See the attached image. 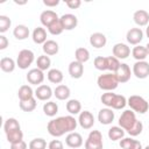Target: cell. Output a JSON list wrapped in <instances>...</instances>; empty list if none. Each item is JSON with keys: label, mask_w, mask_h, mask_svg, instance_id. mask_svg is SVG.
Returning a JSON list of instances; mask_svg holds the SVG:
<instances>
[{"label": "cell", "mask_w": 149, "mask_h": 149, "mask_svg": "<svg viewBox=\"0 0 149 149\" xmlns=\"http://www.w3.org/2000/svg\"><path fill=\"white\" fill-rule=\"evenodd\" d=\"M77 123L78 121L72 115H65L50 120L48 122L47 129L51 136L59 137L65 133H72L77 128Z\"/></svg>", "instance_id": "6da1fadb"}, {"label": "cell", "mask_w": 149, "mask_h": 149, "mask_svg": "<svg viewBox=\"0 0 149 149\" xmlns=\"http://www.w3.org/2000/svg\"><path fill=\"white\" fill-rule=\"evenodd\" d=\"M101 102L108 108L113 109H122L127 105V99L121 94H115L112 92H106L100 98Z\"/></svg>", "instance_id": "7a4b0ae2"}, {"label": "cell", "mask_w": 149, "mask_h": 149, "mask_svg": "<svg viewBox=\"0 0 149 149\" xmlns=\"http://www.w3.org/2000/svg\"><path fill=\"white\" fill-rule=\"evenodd\" d=\"M97 84L100 90H104L106 92H112L113 90H115L118 87L119 80H118L115 73L108 72V73L100 74L97 79Z\"/></svg>", "instance_id": "3957f363"}, {"label": "cell", "mask_w": 149, "mask_h": 149, "mask_svg": "<svg viewBox=\"0 0 149 149\" xmlns=\"http://www.w3.org/2000/svg\"><path fill=\"white\" fill-rule=\"evenodd\" d=\"M127 105L130 107L132 111L140 113V114H144L146 112H148L149 109V104L148 101L142 98L141 95H130L127 100Z\"/></svg>", "instance_id": "277c9868"}, {"label": "cell", "mask_w": 149, "mask_h": 149, "mask_svg": "<svg viewBox=\"0 0 149 149\" xmlns=\"http://www.w3.org/2000/svg\"><path fill=\"white\" fill-rule=\"evenodd\" d=\"M136 122H137V119H136V116H135V112L132 111V109H126V111H123L122 114H121L120 118H119V126H120L123 130H126V132L130 130V129L134 127V125H135Z\"/></svg>", "instance_id": "5b68a950"}, {"label": "cell", "mask_w": 149, "mask_h": 149, "mask_svg": "<svg viewBox=\"0 0 149 149\" xmlns=\"http://www.w3.org/2000/svg\"><path fill=\"white\" fill-rule=\"evenodd\" d=\"M84 146L85 149H102V134L99 130H91Z\"/></svg>", "instance_id": "8992f818"}, {"label": "cell", "mask_w": 149, "mask_h": 149, "mask_svg": "<svg viewBox=\"0 0 149 149\" xmlns=\"http://www.w3.org/2000/svg\"><path fill=\"white\" fill-rule=\"evenodd\" d=\"M34 58H35V55L31 50L29 49H22L19 55H17V58H16V65L22 69V70H26L28 69L29 65H31V63L34 62Z\"/></svg>", "instance_id": "52a82bcc"}, {"label": "cell", "mask_w": 149, "mask_h": 149, "mask_svg": "<svg viewBox=\"0 0 149 149\" xmlns=\"http://www.w3.org/2000/svg\"><path fill=\"white\" fill-rule=\"evenodd\" d=\"M133 73L139 79H144L149 76V63L146 61H139L133 65Z\"/></svg>", "instance_id": "ba28073f"}, {"label": "cell", "mask_w": 149, "mask_h": 149, "mask_svg": "<svg viewBox=\"0 0 149 149\" xmlns=\"http://www.w3.org/2000/svg\"><path fill=\"white\" fill-rule=\"evenodd\" d=\"M59 22H61V24H62L64 30H72V29H74L77 27L78 19H77L76 15L68 13V14H64V15H62L59 17Z\"/></svg>", "instance_id": "9c48e42d"}, {"label": "cell", "mask_w": 149, "mask_h": 149, "mask_svg": "<svg viewBox=\"0 0 149 149\" xmlns=\"http://www.w3.org/2000/svg\"><path fill=\"white\" fill-rule=\"evenodd\" d=\"M78 123L83 129H90L94 125V116L90 111H83L79 114Z\"/></svg>", "instance_id": "30bf717a"}, {"label": "cell", "mask_w": 149, "mask_h": 149, "mask_svg": "<svg viewBox=\"0 0 149 149\" xmlns=\"http://www.w3.org/2000/svg\"><path fill=\"white\" fill-rule=\"evenodd\" d=\"M126 38L129 44L139 45L141 43V41L143 40V31L141 30V28H130L127 31Z\"/></svg>", "instance_id": "8fae6325"}, {"label": "cell", "mask_w": 149, "mask_h": 149, "mask_svg": "<svg viewBox=\"0 0 149 149\" xmlns=\"http://www.w3.org/2000/svg\"><path fill=\"white\" fill-rule=\"evenodd\" d=\"M26 78H27V80H28L29 84H31V85H38L40 86V84H42L43 80H44V73H43L42 70L35 68V69H31V70L28 71Z\"/></svg>", "instance_id": "7c38bea8"}, {"label": "cell", "mask_w": 149, "mask_h": 149, "mask_svg": "<svg viewBox=\"0 0 149 149\" xmlns=\"http://www.w3.org/2000/svg\"><path fill=\"white\" fill-rule=\"evenodd\" d=\"M40 20H41V23H42L44 27L49 28L54 22L58 21L59 17H58V15H57L56 12H54V10H51V9H47V10H44V12L41 13Z\"/></svg>", "instance_id": "4fadbf2b"}, {"label": "cell", "mask_w": 149, "mask_h": 149, "mask_svg": "<svg viewBox=\"0 0 149 149\" xmlns=\"http://www.w3.org/2000/svg\"><path fill=\"white\" fill-rule=\"evenodd\" d=\"M113 56L118 59H126L130 55V48L125 43H116L112 49Z\"/></svg>", "instance_id": "5bb4252c"}, {"label": "cell", "mask_w": 149, "mask_h": 149, "mask_svg": "<svg viewBox=\"0 0 149 149\" xmlns=\"http://www.w3.org/2000/svg\"><path fill=\"white\" fill-rule=\"evenodd\" d=\"M115 76H116L119 83H127L130 79V76H132V71H130L129 65L126 64V63H121L120 68L115 72Z\"/></svg>", "instance_id": "9a60e30c"}, {"label": "cell", "mask_w": 149, "mask_h": 149, "mask_svg": "<svg viewBox=\"0 0 149 149\" xmlns=\"http://www.w3.org/2000/svg\"><path fill=\"white\" fill-rule=\"evenodd\" d=\"M65 143L70 148H79V147L83 146V137H81V135L79 133L72 132V133H69L66 135Z\"/></svg>", "instance_id": "2e32d148"}, {"label": "cell", "mask_w": 149, "mask_h": 149, "mask_svg": "<svg viewBox=\"0 0 149 149\" xmlns=\"http://www.w3.org/2000/svg\"><path fill=\"white\" fill-rule=\"evenodd\" d=\"M98 120L101 125H111L114 120V112L112 108H101L98 113Z\"/></svg>", "instance_id": "e0dca14e"}, {"label": "cell", "mask_w": 149, "mask_h": 149, "mask_svg": "<svg viewBox=\"0 0 149 149\" xmlns=\"http://www.w3.org/2000/svg\"><path fill=\"white\" fill-rule=\"evenodd\" d=\"M51 95H52V90H51V87L49 85H40L35 90V97L38 100L47 101V100H49L51 98Z\"/></svg>", "instance_id": "ac0fdd59"}, {"label": "cell", "mask_w": 149, "mask_h": 149, "mask_svg": "<svg viewBox=\"0 0 149 149\" xmlns=\"http://www.w3.org/2000/svg\"><path fill=\"white\" fill-rule=\"evenodd\" d=\"M133 19H134V22L139 27H144V26H148L149 24V14L144 9L136 10L134 13V15H133Z\"/></svg>", "instance_id": "d6986e66"}, {"label": "cell", "mask_w": 149, "mask_h": 149, "mask_svg": "<svg viewBox=\"0 0 149 149\" xmlns=\"http://www.w3.org/2000/svg\"><path fill=\"white\" fill-rule=\"evenodd\" d=\"M69 73L72 78L79 79L84 73V65L83 63H79L77 61H72L69 64Z\"/></svg>", "instance_id": "ffe728a7"}, {"label": "cell", "mask_w": 149, "mask_h": 149, "mask_svg": "<svg viewBox=\"0 0 149 149\" xmlns=\"http://www.w3.org/2000/svg\"><path fill=\"white\" fill-rule=\"evenodd\" d=\"M107 43V38L102 33H93L90 36V44L97 49L105 47Z\"/></svg>", "instance_id": "44dd1931"}, {"label": "cell", "mask_w": 149, "mask_h": 149, "mask_svg": "<svg viewBox=\"0 0 149 149\" xmlns=\"http://www.w3.org/2000/svg\"><path fill=\"white\" fill-rule=\"evenodd\" d=\"M33 41L36 43V44H44L48 40H47V31L44 28L42 27H36L34 30H33Z\"/></svg>", "instance_id": "7402d4cb"}, {"label": "cell", "mask_w": 149, "mask_h": 149, "mask_svg": "<svg viewBox=\"0 0 149 149\" xmlns=\"http://www.w3.org/2000/svg\"><path fill=\"white\" fill-rule=\"evenodd\" d=\"M42 49H43L44 55H47V56H54V55H56V54L58 52L59 47H58V43H57L56 41H54V40H48V41L43 44Z\"/></svg>", "instance_id": "603a6c76"}, {"label": "cell", "mask_w": 149, "mask_h": 149, "mask_svg": "<svg viewBox=\"0 0 149 149\" xmlns=\"http://www.w3.org/2000/svg\"><path fill=\"white\" fill-rule=\"evenodd\" d=\"M120 147L122 149H142V144L140 141L134 140L132 137H123L120 141Z\"/></svg>", "instance_id": "cb8c5ba5"}, {"label": "cell", "mask_w": 149, "mask_h": 149, "mask_svg": "<svg viewBox=\"0 0 149 149\" xmlns=\"http://www.w3.org/2000/svg\"><path fill=\"white\" fill-rule=\"evenodd\" d=\"M70 88L66 85H57L56 88L54 90V95L58 99V100H66L70 97Z\"/></svg>", "instance_id": "d4e9b609"}, {"label": "cell", "mask_w": 149, "mask_h": 149, "mask_svg": "<svg viewBox=\"0 0 149 149\" xmlns=\"http://www.w3.org/2000/svg\"><path fill=\"white\" fill-rule=\"evenodd\" d=\"M29 28L27 27V26H24V24H17L15 28H14V30H13V35H14V37L16 38V40H20V41H22V40H26L28 36H29Z\"/></svg>", "instance_id": "484cf974"}, {"label": "cell", "mask_w": 149, "mask_h": 149, "mask_svg": "<svg viewBox=\"0 0 149 149\" xmlns=\"http://www.w3.org/2000/svg\"><path fill=\"white\" fill-rule=\"evenodd\" d=\"M47 77H48V80L52 84H61L63 81V72L58 69H50L47 73Z\"/></svg>", "instance_id": "4316f807"}, {"label": "cell", "mask_w": 149, "mask_h": 149, "mask_svg": "<svg viewBox=\"0 0 149 149\" xmlns=\"http://www.w3.org/2000/svg\"><path fill=\"white\" fill-rule=\"evenodd\" d=\"M15 66H16V64H15L14 59L10 58V57H3L0 61V68H1V70L3 72L10 73V72H13L15 70Z\"/></svg>", "instance_id": "83f0119b"}, {"label": "cell", "mask_w": 149, "mask_h": 149, "mask_svg": "<svg viewBox=\"0 0 149 149\" xmlns=\"http://www.w3.org/2000/svg\"><path fill=\"white\" fill-rule=\"evenodd\" d=\"M33 95H34V91H33V88L29 85H22V86H20V88L17 91V97H19L20 101L28 100V99L33 98Z\"/></svg>", "instance_id": "f1b7e54d"}, {"label": "cell", "mask_w": 149, "mask_h": 149, "mask_svg": "<svg viewBox=\"0 0 149 149\" xmlns=\"http://www.w3.org/2000/svg\"><path fill=\"white\" fill-rule=\"evenodd\" d=\"M66 111L71 115L80 114V111H81V104H80V101L77 100V99H70L66 102Z\"/></svg>", "instance_id": "f546056e"}, {"label": "cell", "mask_w": 149, "mask_h": 149, "mask_svg": "<svg viewBox=\"0 0 149 149\" xmlns=\"http://www.w3.org/2000/svg\"><path fill=\"white\" fill-rule=\"evenodd\" d=\"M125 136V130L120 126H113L108 129V137L112 141H118L120 139H123Z\"/></svg>", "instance_id": "4dcf8cb0"}, {"label": "cell", "mask_w": 149, "mask_h": 149, "mask_svg": "<svg viewBox=\"0 0 149 149\" xmlns=\"http://www.w3.org/2000/svg\"><path fill=\"white\" fill-rule=\"evenodd\" d=\"M132 55L133 57L139 62V61H144L147 57H148V52H147V49L146 47H142V45H136L134 47V49L132 50Z\"/></svg>", "instance_id": "1f68e13d"}, {"label": "cell", "mask_w": 149, "mask_h": 149, "mask_svg": "<svg viewBox=\"0 0 149 149\" xmlns=\"http://www.w3.org/2000/svg\"><path fill=\"white\" fill-rule=\"evenodd\" d=\"M74 57H76V61L79 62V63H85L90 59V51L86 49V48H77L76 51H74Z\"/></svg>", "instance_id": "d6a6232c"}, {"label": "cell", "mask_w": 149, "mask_h": 149, "mask_svg": "<svg viewBox=\"0 0 149 149\" xmlns=\"http://www.w3.org/2000/svg\"><path fill=\"white\" fill-rule=\"evenodd\" d=\"M19 106H20L21 111L29 113V112H33V111L36 108V106H37V102H36V99L33 97V98H30V99H28V100H24V101H20Z\"/></svg>", "instance_id": "836d02e7"}, {"label": "cell", "mask_w": 149, "mask_h": 149, "mask_svg": "<svg viewBox=\"0 0 149 149\" xmlns=\"http://www.w3.org/2000/svg\"><path fill=\"white\" fill-rule=\"evenodd\" d=\"M36 65H37V69L42 70V71H45L50 68L51 65V59L49 58V56L47 55H41L37 57V61H36Z\"/></svg>", "instance_id": "e575fe53"}, {"label": "cell", "mask_w": 149, "mask_h": 149, "mask_svg": "<svg viewBox=\"0 0 149 149\" xmlns=\"http://www.w3.org/2000/svg\"><path fill=\"white\" fill-rule=\"evenodd\" d=\"M43 112L47 116H55L58 112V105L54 101H48L43 105Z\"/></svg>", "instance_id": "d590c367"}, {"label": "cell", "mask_w": 149, "mask_h": 149, "mask_svg": "<svg viewBox=\"0 0 149 149\" xmlns=\"http://www.w3.org/2000/svg\"><path fill=\"white\" fill-rule=\"evenodd\" d=\"M3 129H5V133H9L12 130H16V129H21L20 127V123L16 119L14 118H8L6 121H5V125H3Z\"/></svg>", "instance_id": "8d00e7d4"}, {"label": "cell", "mask_w": 149, "mask_h": 149, "mask_svg": "<svg viewBox=\"0 0 149 149\" xmlns=\"http://www.w3.org/2000/svg\"><path fill=\"white\" fill-rule=\"evenodd\" d=\"M6 137H7V141L9 143H15V142H19V141H22L23 139V133L21 129H16V130H12L9 133L6 134Z\"/></svg>", "instance_id": "74e56055"}, {"label": "cell", "mask_w": 149, "mask_h": 149, "mask_svg": "<svg viewBox=\"0 0 149 149\" xmlns=\"http://www.w3.org/2000/svg\"><path fill=\"white\" fill-rule=\"evenodd\" d=\"M120 65H121V63L116 57H114V56L107 57V70H109L111 72L115 73L118 71V69L120 68Z\"/></svg>", "instance_id": "f35d334b"}, {"label": "cell", "mask_w": 149, "mask_h": 149, "mask_svg": "<svg viewBox=\"0 0 149 149\" xmlns=\"http://www.w3.org/2000/svg\"><path fill=\"white\" fill-rule=\"evenodd\" d=\"M28 148L29 149H45L47 148V142L42 137H36V139H33L29 142Z\"/></svg>", "instance_id": "ab89813d"}, {"label": "cell", "mask_w": 149, "mask_h": 149, "mask_svg": "<svg viewBox=\"0 0 149 149\" xmlns=\"http://www.w3.org/2000/svg\"><path fill=\"white\" fill-rule=\"evenodd\" d=\"M94 68L97 70H100V71H105L107 70V57H102V56H98L94 58Z\"/></svg>", "instance_id": "60d3db41"}, {"label": "cell", "mask_w": 149, "mask_h": 149, "mask_svg": "<svg viewBox=\"0 0 149 149\" xmlns=\"http://www.w3.org/2000/svg\"><path fill=\"white\" fill-rule=\"evenodd\" d=\"M12 24V21L8 16L6 15H0V33L3 34L8 30V28L10 27Z\"/></svg>", "instance_id": "b9f144b4"}, {"label": "cell", "mask_w": 149, "mask_h": 149, "mask_svg": "<svg viewBox=\"0 0 149 149\" xmlns=\"http://www.w3.org/2000/svg\"><path fill=\"white\" fill-rule=\"evenodd\" d=\"M48 30H49V33H50L51 35H61L64 29H63V27H62V24H61V22H59V20H58V21L54 22V23L48 28Z\"/></svg>", "instance_id": "7bdbcfd3"}, {"label": "cell", "mask_w": 149, "mask_h": 149, "mask_svg": "<svg viewBox=\"0 0 149 149\" xmlns=\"http://www.w3.org/2000/svg\"><path fill=\"white\" fill-rule=\"evenodd\" d=\"M142 129H143V125H142L141 121L137 120V122L134 125V127H133L130 130H128L127 133H128L130 136H137V135H140V134L142 133Z\"/></svg>", "instance_id": "ee69618b"}, {"label": "cell", "mask_w": 149, "mask_h": 149, "mask_svg": "<svg viewBox=\"0 0 149 149\" xmlns=\"http://www.w3.org/2000/svg\"><path fill=\"white\" fill-rule=\"evenodd\" d=\"M48 149H64V146H63L62 141H59V140H52L48 144Z\"/></svg>", "instance_id": "f6af8a7d"}, {"label": "cell", "mask_w": 149, "mask_h": 149, "mask_svg": "<svg viewBox=\"0 0 149 149\" xmlns=\"http://www.w3.org/2000/svg\"><path fill=\"white\" fill-rule=\"evenodd\" d=\"M65 3H66V6H68L69 8H71V9H77V8L81 5V1H80V0H66Z\"/></svg>", "instance_id": "bcb514c9"}, {"label": "cell", "mask_w": 149, "mask_h": 149, "mask_svg": "<svg viewBox=\"0 0 149 149\" xmlns=\"http://www.w3.org/2000/svg\"><path fill=\"white\" fill-rule=\"evenodd\" d=\"M10 149H27V143L23 140L15 143H10Z\"/></svg>", "instance_id": "7dc6e473"}, {"label": "cell", "mask_w": 149, "mask_h": 149, "mask_svg": "<svg viewBox=\"0 0 149 149\" xmlns=\"http://www.w3.org/2000/svg\"><path fill=\"white\" fill-rule=\"evenodd\" d=\"M8 40L5 35H0V50H5L8 47Z\"/></svg>", "instance_id": "c3c4849f"}, {"label": "cell", "mask_w": 149, "mask_h": 149, "mask_svg": "<svg viewBox=\"0 0 149 149\" xmlns=\"http://www.w3.org/2000/svg\"><path fill=\"white\" fill-rule=\"evenodd\" d=\"M43 3L47 7H55L59 3V0H43Z\"/></svg>", "instance_id": "681fc988"}, {"label": "cell", "mask_w": 149, "mask_h": 149, "mask_svg": "<svg viewBox=\"0 0 149 149\" xmlns=\"http://www.w3.org/2000/svg\"><path fill=\"white\" fill-rule=\"evenodd\" d=\"M14 2L17 3V5H24V3H27V1H21V2H20V1H16V0H15Z\"/></svg>", "instance_id": "f907efd6"}, {"label": "cell", "mask_w": 149, "mask_h": 149, "mask_svg": "<svg viewBox=\"0 0 149 149\" xmlns=\"http://www.w3.org/2000/svg\"><path fill=\"white\" fill-rule=\"evenodd\" d=\"M146 34H147V37L149 38V24L147 26V29H146Z\"/></svg>", "instance_id": "816d5d0a"}, {"label": "cell", "mask_w": 149, "mask_h": 149, "mask_svg": "<svg viewBox=\"0 0 149 149\" xmlns=\"http://www.w3.org/2000/svg\"><path fill=\"white\" fill-rule=\"evenodd\" d=\"M146 49H147V52H148V55H149V42H148V44L146 45Z\"/></svg>", "instance_id": "f5cc1de1"}, {"label": "cell", "mask_w": 149, "mask_h": 149, "mask_svg": "<svg viewBox=\"0 0 149 149\" xmlns=\"http://www.w3.org/2000/svg\"><path fill=\"white\" fill-rule=\"evenodd\" d=\"M144 149H149V146H147V147H146V148H144Z\"/></svg>", "instance_id": "db71d44e"}]
</instances>
